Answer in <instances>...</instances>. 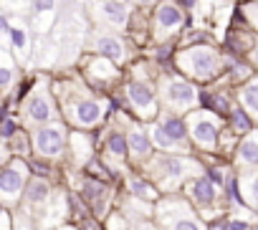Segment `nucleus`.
<instances>
[{
	"mask_svg": "<svg viewBox=\"0 0 258 230\" xmlns=\"http://www.w3.org/2000/svg\"><path fill=\"white\" fill-rule=\"evenodd\" d=\"M157 124L165 129V134L177 144L180 155L190 149V134H187V122L185 117H177V114H162V117H157Z\"/></svg>",
	"mask_w": 258,
	"mask_h": 230,
	"instance_id": "f3484780",
	"label": "nucleus"
},
{
	"mask_svg": "<svg viewBox=\"0 0 258 230\" xmlns=\"http://www.w3.org/2000/svg\"><path fill=\"white\" fill-rule=\"evenodd\" d=\"M203 175L218 187V190H223V185H225V180H228V175H230V170L228 167H223V165H208V167H203Z\"/></svg>",
	"mask_w": 258,
	"mask_h": 230,
	"instance_id": "f704fd0d",
	"label": "nucleus"
},
{
	"mask_svg": "<svg viewBox=\"0 0 258 230\" xmlns=\"http://www.w3.org/2000/svg\"><path fill=\"white\" fill-rule=\"evenodd\" d=\"M16 68H18L16 58L8 53V48L3 43H0V91H6L16 81Z\"/></svg>",
	"mask_w": 258,
	"mask_h": 230,
	"instance_id": "2f4dec72",
	"label": "nucleus"
},
{
	"mask_svg": "<svg viewBox=\"0 0 258 230\" xmlns=\"http://www.w3.org/2000/svg\"><path fill=\"white\" fill-rule=\"evenodd\" d=\"M84 73L86 79L91 81H99V84H109V81H116L119 79V66H114L111 61L91 53L89 58H84Z\"/></svg>",
	"mask_w": 258,
	"mask_h": 230,
	"instance_id": "aec40b11",
	"label": "nucleus"
},
{
	"mask_svg": "<svg viewBox=\"0 0 258 230\" xmlns=\"http://www.w3.org/2000/svg\"><path fill=\"white\" fill-rule=\"evenodd\" d=\"M96 13L104 23L111 28H124L129 26V11H126V0H99Z\"/></svg>",
	"mask_w": 258,
	"mask_h": 230,
	"instance_id": "412c9836",
	"label": "nucleus"
},
{
	"mask_svg": "<svg viewBox=\"0 0 258 230\" xmlns=\"http://www.w3.org/2000/svg\"><path fill=\"white\" fill-rule=\"evenodd\" d=\"M250 230H258V222H253V225H250Z\"/></svg>",
	"mask_w": 258,
	"mask_h": 230,
	"instance_id": "49530a36",
	"label": "nucleus"
},
{
	"mask_svg": "<svg viewBox=\"0 0 258 230\" xmlns=\"http://www.w3.org/2000/svg\"><path fill=\"white\" fill-rule=\"evenodd\" d=\"M223 202L230 205V207H238V210H248L245 200H243V192H240V175L238 172H230L225 185H223Z\"/></svg>",
	"mask_w": 258,
	"mask_h": 230,
	"instance_id": "c85d7f7f",
	"label": "nucleus"
},
{
	"mask_svg": "<svg viewBox=\"0 0 258 230\" xmlns=\"http://www.w3.org/2000/svg\"><path fill=\"white\" fill-rule=\"evenodd\" d=\"M0 11L8 13V16H18V18H23L26 11L31 13V0H0Z\"/></svg>",
	"mask_w": 258,
	"mask_h": 230,
	"instance_id": "c9c22d12",
	"label": "nucleus"
},
{
	"mask_svg": "<svg viewBox=\"0 0 258 230\" xmlns=\"http://www.w3.org/2000/svg\"><path fill=\"white\" fill-rule=\"evenodd\" d=\"M0 230H13V222H11V217H8L3 202H0Z\"/></svg>",
	"mask_w": 258,
	"mask_h": 230,
	"instance_id": "a19ab883",
	"label": "nucleus"
},
{
	"mask_svg": "<svg viewBox=\"0 0 258 230\" xmlns=\"http://www.w3.org/2000/svg\"><path fill=\"white\" fill-rule=\"evenodd\" d=\"M225 230H250V222L240 220V217H228L225 220Z\"/></svg>",
	"mask_w": 258,
	"mask_h": 230,
	"instance_id": "4c0bfd02",
	"label": "nucleus"
},
{
	"mask_svg": "<svg viewBox=\"0 0 258 230\" xmlns=\"http://www.w3.org/2000/svg\"><path fill=\"white\" fill-rule=\"evenodd\" d=\"M104 149H106V160L109 162H126L129 160V144H126V129L111 127L104 137Z\"/></svg>",
	"mask_w": 258,
	"mask_h": 230,
	"instance_id": "5701e85b",
	"label": "nucleus"
},
{
	"mask_svg": "<svg viewBox=\"0 0 258 230\" xmlns=\"http://www.w3.org/2000/svg\"><path fill=\"white\" fill-rule=\"evenodd\" d=\"M157 212L167 230H208L182 200H165Z\"/></svg>",
	"mask_w": 258,
	"mask_h": 230,
	"instance_id": "9b49d317",
	"label": "nucleus"
},
{
	"mask_svg": "<svg viewBox=\"0 0 258 230\" xmlns=\"http://www.w3.org/2000/svg\"><path fill=\"white\" fill-rule=\"evenodd\" d=\"M235 104L243 106L250 117L258 122V73L253 79H248L243 86H238V94H235Z\"/></svg>",
	"mask_w": 258,
	"mask_h": 230,
	"instance_id": "393cba45",
	"label": "nucleus"
},
{
	"mask_svg": "<svg viewBox=\"0 0 258 230\" xmlns=\"http://www.w3.org/2000/svg\"><path fill=\"white\" fill-rule=\"evenodd\" d=\"M23 122L31 124V127H46L51 122H58L53 96H51V91L46 86L43 89L38 86L26 96V101H23Z\"/></svg>",
	"mask_w": 258,
	"mask_h": 230,
	"instance_id": "1a4fd4ad",
	"label": "nucleus"
},
{
	"mask_svg": "<svg viewBox=\"0 0 258 230\" xmlns=\"http://www.w3.org/2000/svg\"><path fill=\"white\" fill-rule=\"evenodd\" d=\"M135 3H137V6H152L155 0H135Z\"/></svg>",
	"mask_w": 258,
	"mask_h": 230,
	"instance_id": "37998d69",
	"label": "nucleus"
},
{
	"mask_svg": "<svg viewBox=\"0 0 258 230\" xmlns=\"http://www.w3.org/2000/svg\"><path fill=\"white\" fill-rule=\"evenodd\" d=\"M150 172L157 177L162 190H177L180 185H185L190 177L203 175V167L187 157V155H152V160H147Z\"/></svg>",
	"mask_w": 258,
	"mask_h": 230,
	"instance_id": "20e7f679",
	"label": "nucleus"
},
{
	"mask_svg": "<svg viewBox=\"0 0 258 230\" xmlns=\"http://www.w3.org/2000/svg\"><path fill=\"white\" fill-rule=\"evenodd\" d=\"M157 99H160L162 114L185 117V114H190L200 106V89L185 76L165 73L160 79V86H157Z\"/></svg>",
	"mask_w": 258,
	"mask_h": 230,
	"instance_id": "7ed1b4c3",
	"label": "nucleus"
},
{
	"mask_svg": "<svg viewBox=\"0 0 258 230\" xmlns=\"http://www.w3.org/2000/svg\"><path fill=\"white\" fill-rule=\"evenodd\" d=\"M225 127H228L235 137H245V134H250V132L258 129V122L250 117V114H248L243 106L233 104V109H230V114H228V119H225Z\"/></svg>",
	"mask_w": 258,
	"mask_h": 230,
	"instance_id": "b1692460",
	"label": "nucleus"
},
{
	"mask_svg": "<svg viewBox=\"0 0 258 230\" xmlns=\"http://www.w3.org/2000/svg\"><path fill=\"white\" fill-rule=\"evenodd\" d=\"M233 162H235V167H240L245 172L248 170H258V129L245 134V137H240V142H238V147L233 152Z\"/></svg>",
	"mask_w": 258,
	"mask_h": 230,
	"instance_id": "6ab92c4d",
	"label": "nucleus"
},
{
	"mask_svg": "<svg viewBox=\"0 0 258 230\" xmlns=\"http://www.w3.org/2000/svg\"><path fill=\"white\" fill-rule=\"evenodd\" d=\"M94 53L106 58V61H111L114 66H121L126 61V43L121 38H116V36H109V33L101 36L99 33L94 38Z\"/></svg>",
	"mask_w": 258,
	"mask_h": 230,
	"instance_id": "a211bd4d",
	"label": "nucleus"
},
{
	"mask_svg": "<svg viewBox=\"0 0 258 230\" xmlns=\"http://www.w3.org/2000/svg\"><path fill=\"white\" fill-rule=\"evenodd\" d=\"M124 96L135 117L142 122H157L160 117V99H157V86L150 79H129L124 84Z\"/></svg>",
	"mask_w": 258,
	"mask_h": 230,
	"instance_id": "423d86ee",
	"label": "nucleus"
},
{
	"mask_svg": "<svg viewBox=\"0 0 258 230\" xmlns=\"http://www.w3.org/2000/svg\"><path fill=\"white\" fill-rule=\"evenodd\" d=\"M58 230H79V227H74V225H63V227H58Z\"/></svg>",
	"mask_w": 258,
	"mask_h": 230,
	"instance_id": "c03bdc74",
	"label": "nucleus"
},
{
	"mask_svg": "<svg viewBox=\"0 0 258 230\" xmlns=\"http://www.w3.org/2000/svg\"><path fill=\"white\" fill-rule=\"evenodd\" d=\"M79 3H91V0H79Z\"/></svg>",
	"mask_w": 258,
	"mask_h": 230,
	"instance_id": "de8ad7c7",
	"label": "nucleus"
},
{
	"mask_svg": "<svg viewBox=\"0 0 258 230\" xmlns=\"http://www.w3.org/2000/svg\"><path fill=\"white\" fill-rule=\"evenodd\" d=\"M240 192H243L248 210L258 212V170H248L240 175Z\"/></svg>",
	"mask_w": 258,
	"mask_h": 230,
	"instance_id": "7c9ffc66",
	"label": "nucleus"
},
{
	"mask_svg": "<svg viewBox=\"0 0 258 230\" xmlns=\"http://www.w3.org/2000/svg\"><path fill=\"white\" fill-rule=\"evenodd\" d=\"M126 144H129V157L135 160H152V152H155V144L150 139V129L145 124H132L126 129Z\"/></svg>",
	"mask_w": 258,
	"mask_h": 230,
	"instance_id": "2eb2a0df",
	"label": "nucleus"
},
{
	"mask_svg": "<svg viewBox=\"0 0 258 230\" xmlns=\"http://www.w3.org/2000/svg\"><path fill=\"white\" fill-rule=\"evenodd\" d=\"M185 195L190 197V202H195L200 210H208V207H215L220 195H218V187L205 177V175H198V177H190L185 182Z\"/></svg>",
	"mask_w": 258,
	"mask_h": 230,
	"instance_id": "4468645a",
	"label": "nucleus"
},
{
	"mask_svg": "<svg viewBox=\"0 0 258 230\" xmlns=\"http://www.w3.org/2000/svg\"><path fill=\"white\" fill-rule=\"evenodd\" d=\"M56 8H58V0H31V18H26L28 26L33 23L38 36H48L58 21Z\"/></svg>",
	"mask_w": 258,
	"mask_h": 230,
	"instance_id": "ddd939ff",
	"label": "nucleus"
},
{
	"mask_svg": "<svg viewBox=\"0 0 258 230\" xmlns=\"http://www.w3.org/2000/svg\"><path fill=\"white\" fill-rule=\"evenodd\" d=\"M69 147V129L63 122H51L31 132V149L41 160H58Z\"/></svg>",
	"mask_w": 258,
	"mask_h": 230,
	"instance_id": "0eeeda50",
	"label": "nucleus"
},
{
	"mask_svg": "<svg viewBox=\"0 0 258 230\" xmlns=\"http://www.w3.org/2000/svg\"><path fill=\"white\" fill-rule=\"evenodd\" d=\"M240 11H243V16H245L250 31L258 36V0H248V3L240 6Z\"/></svg>",
	"mask_w": 258,
	"mask_h": 230,
	"instance_id": "e433bc0d",
	"label": "nucleus"
},
{
	"mask_svg": "<svg viewBox=\"0 0 258 230\" xmlns=\"http://www.w3.org/2000/svg\"><path fill=\"white\" fill-rule=\"evenodd\" d=\"M23 197H26L28 205H46L51 200V185L41 177H33V180H28V185L23 190Z\"/></svg>",
	"mask_w": 258,
	"mask_h": 230,
	"instance_id": "c756f323",
	"label": "nucleus"
},
{
	"mask_svg": "<svg viewBox=\"0 0 258 230\" xmlns=\"http://www.w3.org/2000/svg\"><path fill=\"white\" fill-rule=\"evenodd\" d=\"M28 175L31 167L23 160H13L0 167V202H16L28 185Z\"/></svg>",
	"mask_w": 258,
	"mask_h": 230,
	"instance_id": "9d476101",
	"label": "nucleus"
},
{
	"mask_svg": "<svg viewBox=\"0 0 258 230\" xmlns=\"http://www.w3.org/2000/svg\"><path fill=\"white\" fill-rule=\"evenodd\" d=\"M126 187H129V195H132L135 200H145V202H155L157 197H160V192H157V187L150 182V180H145L142 175H132L126 180Z\"/></svg>",
	"mask_w": 258,
	"mask_h": 230,
	"instance_id": "cd10ccee",
	"label": "nucleus"
},
{
	"mask_svg": "<svg viewBox=\"0 0 258 230\" xmlns=\"http://www.w3.org/2000/svg\"><path fill=\"white\" fill-rule=\"evenodd\" d=\"M69 147H71V152L76 155V160L84 165V162H89L91 160V155H94V137L91 134H86V132H69Z\"/></svg>",
	"mask_w": 258,
	"mask_h": 230,
	"instance_id": "bb28decb",
	"label": "nucleus"
},
{
	"mask_svg": "<svg viewBox=\"0 0 258 230\" xmlns=\"http://www.w3.org/2000/svg\"><path fill=\"white\" fill-rule=\"evenodd\" d=\"M109 230H126V220L121 215H111L109 217Z\"/></svg>",
	"mask_w": 258,
	"mask_h": 230,
	"instance_id": "ea45409f",
	"label": "nucleus"
},
{
	"mask_svg": "<svg viewBox=\"0 0 258 230\" xmlns=\"http://www.w3.org/2000/svg\"><path fill=\"white\" fill-rule=\"evenodd\" d=\"M56 99L61 104V111L66 114V122L74 124L79 132L99 127L106 117L104 104L96 96H91L86 89L76 86L74 81L56 86Z\"/></svg>",
	"mask_w": 258,
	"mask_h": 230,
	"instance_id": "f257e3e1",
	"label": "nucleus"
},
{
	"mask_svg": "<svg viewBox=\"0 0 258 230\" xmlns=\"http://www.w3.org/2000/svg\"><path fill=\"white\" fill-rule=\"evenodd\" d=\"M233 96L228 91H200V109L215 114L218 119H228V114L233 109Z\"/></svg>",
	"mask_w": 258,
	"mask_h": 230,
	"instance_id": "4be33fe9",
	"label": "nucleus"
},
{
	"mask_svg": "<svg viewBox=\"0 0 258 230\" xmlns=\"http://www.w3.org/2000/svg\"><path fill=\"white\" fill-rule=\"evenodd\" d=\"M187 122V134H190V144H195L198 149L208 152V155H218V144H220V132H223V119H218L215 114L195 109L190 114H185Z\"/></svg>",
	"mask_w": 258,
	"mask_h": 230,
	"instance_id": "39448f33",
	"label": "nucleus"
},
{
	"mask_svg": "<svg viewBox=\"0 0 258 230\" xmlns=\"http://www.w3.org/2000/svg\"><path fill=\"white\" fill-rule=\"evenodd\" d=\"M150 139H152L155 149H162L165 155H180L177 144H175V142L165 134V129H162L157 122H152V127H150Z\"/></svg>",
	"mask_w": 258,
	"mask_h": 230,
	"instance_id": "473e14b6",
	"label": "nucleus"
},
{
	"mask_svg": "<svg viewBox=\"0 0 258 230\" xmlns=\"http://www.w3.org/2000/svg\"><path fill=\"white\" fill-rule=\"evenodd\" d=\"M175 3H177L182 11H192V8L198 6V0H175Z\"/></svg>",
	"mask_w": 258,
	"mask_h": 230,
	"instance_id": "79ce46f5",
	"label": "nucleus"
},
{
	"mask_svg": "<svg viewBox=\"0 0 258 230\" xmlns=\"http://www.w3.org/2000/svg\"><path fill=\"white\" fill-rule=\"evenodd\" d=\"M21 124L13 114H8L6 109H0V139H13L18 134Z\"/></svg>",
	"mask_w": 258,
	"mask_h": 230,
	"instance_id": "72a5a7b5",
	"label": "nucleus"
},
{
	"mask_svg": "<svg viewBox=\"0 0 258 230\" xmlns=\"http://www.w3.org/2000/svg\"><path fill=\"white\" fill-rule=\"evenodd\" d=\"M245 61L250 63V68H253V71H258V38H255V43L250 46V51H248Z\"/></svg>",
	"mask_w": 258,
	"mask_h": 230,
	"instance_id": "58836bf2",
	"label": "nucleus"
},
{
	"mask_svg": "<svg viewBox=\"0 0 258 230\" xmlns=\"http://www.w3.org/2000/svg\"><path fill=\"white\" fill-rule=\"evenodd\" d=\"M8 48H11L16 63L26 66V63L31 61V53H33V33H31V26H28L26 18H18L16 23H11Z\"/></svg>",
	"mask_w": 258,
	"mask_h": 230,
	"instance_id": "f8f14e48",
	"label": "nucleus"
},
{
	"mask_svg": "<svg viewBox=\"0 0 258 230\" xmlns=\"http://www.w3.org/2000/svg\"><path fill=\"white\" fill-rule=\"evenodd\" d=\"M185 21L187 16L175 0H160L152 13V33L160 43H170V38H175L182 31Z\"/></svg>",
	"mask_w": 258,
	"mask_h": 230,
	"instance_id": "6e6552de",
	"label": "nucleus"
},
{
	"mask_svg": "<svg viewBox=\"0 0 258 230\" xmlns=\"http://www.w3.org/2000/svg\"><path fill=\"white\" fill-rule=\"evenodd\" d=\"M81 200L91 205V210H94L96 217H104L106 202H109V187H106L101 180L86 177V180L81 182Z\"/></svg>",
	"mask_w": 258,
	"mask_h": 230,
	"instance_id": "dca6fc26",
	"label": "nucleus"
},
{
	"mask_svg": "<svg viewBox=\"0 0 258 230\" xmlns=\"http://www.w3.org/2000/svg\"><path fill=\"white\" fill-rule=\"evenodd\" d=\"M3 160H6V152H0V167H3Z\"/></svg>",
	"mask_w": 258,
	"mask_h": 230,
	"instance_id": "a18cd8bd",
	"label": "nucleus"
},
{
	"mask_svg": "<svg viewBox=\"0 0 258 230\" xmlns=\"http://www.w3.org/2000/svg\"><path fill=\"white\" fill-rule=\"evenodd\" d=\"M36 51H38V56H36V66H41V68H51V66L58 63V43H56L53 38H48V36H38V41H36Z\"/></svg>",
	"mask_w": 258,
	"mask_h": 230,
	"instance_id": "a878e982",
	"label": "nucleus"
},
{
	"mask_svg": "<svg viewBox=\"0 0 258 230\" xmlns=\"http://www.w3.org/2000/svg\"><path fill=\"white\" fill-rule=\"evenodd\" d=\"M175 66L192 84H210L223 76L225 53H220L210 43H195V46H185L175 53Z\"/></svg>",
	"mask_w": 258,
	"mask_h": 230,
	"instance_id": "f03ea898",
	"label": "nucleus"
}]
</instances>
